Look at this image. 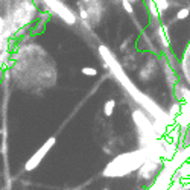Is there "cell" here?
<instances>
[{"mask_svg":"<svg viewBox=\"0 0 190 190\" xmlns=\"http://www.w3.org/2000/svg\"><path fill=\"white\" fill-rule=\"evenodd\" d=\"M53 145H55V139L52 137V139H49V140L46 142V145H43V146L40 148V151H38L37 154H34V155L28 160V163L25 164V170H28V172H29V170L35 169L38 164H40V161L43 160V157L49 152V149H50Z\"/></svg>","mask_w":190,"mask_h":190,"instance_id":"1","label":"cell"},{"mask_svg":"<svg viewBox=\"0 0 190 190\" xmlns=\"http://www.w3.org/2000/svg\"><path fill=\"white\" fill-rule=\"evenodd\" d=\"M114 111V101L111 99V101H108L107 104H105V107H104V113H105V116H111Z\"/></svg>","mask_w":190,"mask_h":190,"instance_id":"2","label":"cell"},{"mask_svg":"<svg viewBox=\"0 0 190 190\" xmlns=\"http://www.w3.org/2000/svg\"><path fill=\"white\" fill-rule=\"evenodd\" d=\"M81 73H84V75H90V76H93V75H96L97 72H96L94 69H91V67H84V69H81Z\"/></svg>","mask_w":190,"mask_h":190,"instance_id":"3","label":"cell"},{"mask_svg":"<svg viewBox=\"0 0 190 190\" xmlns=\"http://www.w3.org/2000/svg\"><path fill=\"white\" fill-rule=\"evenodd\" d=\"M105 190H107V189H105Z\"/></svg>","mask_w":190,"mask_h":190,"instance_id":"4","label":"cell"}]
</instances>
